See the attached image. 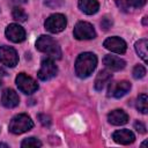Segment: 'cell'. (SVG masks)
<instances>
[{
	"label": "cell",
	"instance_id": "1",
	"mask_svg": "<svg viewBox=\"0 0 148 148\" xmlns=\"http://www.w3.org/2000/svg\"><path fill=\"white\" fill-rule=\"evenodd\" d=\"M97 66V58L91 52L81 53L75 61V73L79 77L86 79L92 74Z\"/></svg>",
	"mask_w": 148,
	"mask_h": 148
},
{
	"label": "cell",
	"instance_id": "2",
	"mask_svg": "<svg viewBox=\"0 0 148 148\" xmlns=\"http://www.w3.org/2000/svg\"><path fill=\"white\" fill-rule=\"evenodd\" d=\"M36 49L43 53H46L51 59L61 58V49L59 46V43L47 35H42L38 37L36 42Z\"/></svg>",
	"mask_w": 148,
	"mask_h": 148
},
{
	"label": "cell",
	"instance_id": "3",
	"mask_svg": "<svg viewBox=\"0 0 148 148\" xmlns=\"http://www.w3.org/2000/svg\"><path fill=\"white\" fill-rule=\"evenodd\" d=\"M32 127H34V123L31 118L25 113H20L12 118L8 130L13 134H22L30 131Z\"/></svg>",
	"mask_w": 148,
	"mask_h": 148
},
{
	"label": "cell",
	"instance_id": "4",
	"mask_svg": "<svg viewBox=\"0 0 148 148\" xmlns=\"http://www.w3.org/2000/svg\"><path fill=\"white\" fill-rule=\"evenodd\" d=\"M44 25L49 32L58 34V32H61L66 28L67 20H66V16L62 14H53L46 18Z\"/></svg>",
	"mask_w": 148,
	"mask_h": 148
},
{
	"label": "cell",
	"instance_id": "5",
	"mask_svg": "<svg viewBox=\"0 0 148 148\" xmlns=\"http://www.w3.org/2000/svg\"><path fill=\"white\" fill-rule=\"evenodd\" d=\"M74 37L79 40H87V39H92L96 37V31L94 27L88 23V22H77L76 25L74 27Z\"/></svg>",
	"mask_w": 148,
	"mask_h": 148
},
{
	"label": "cell",
	"instance_id": "6",
	"mask_svg": "<svg viewBox=\"0 0 148 148\" xmlns=\"http://www.w3.org/2000/svg\"><path fill=\"white\" fill-rule=\"evenodd\" d=\"M58 73V67L57 65L54 64L53 59L51 58H46L42 61L40 64V68L37 73V76L39 80L42 81H47L52 77H54Z\"/></svg>",
	"mask_w": 148,
	"mask_h": 148
},
{
	"label": "cell",
	"instance_id": "7",
	"mask_svg": "<svg viewBox=\"0 0 148 148\" xmlns=\"http://www.w3.org/2000/svg\"><path fill=\"white\" fill-rule=\"evenodd\" d=\"M16 86L17 88L24 92V94H32L35 92L37 89H38V83L29 75H27L25 73H20L17 76H16Z\"/></svg>",
	"mask_w": 148,
	"mask_h": 148
},
{
	"label": "cell",
	"instance_id": "8",
	"mask_svg": "<svg viewBox=\"0 0 148 148\" xmlns=\"http://www.w3.org/2000/svg\"><path fill=\"white\" fill-rule=\"evenodd\" d=\"M0 62L8 67H15L18 62V56L15 49L7 45L0 46Z\"/></svg>",
	"mask_w": 148,
	"mask_h": 148
},
{
	"label": "cell",
	"instance_id": "9",
	"mask_svg": "<svg viewBox=\"0 0 148 148\" xmlns=\"http://www.w3.org/2000/svg\"><path fill=\"white\" fill-rule=\"evenodd\" d=\"M131 89V83L128 81H118V82H113L110 83L109 89H108V96L109 97H114V98H119L123 97L124 95H126Z\"/></svg>",
	"mask_w": 148,
	"mask_h": 148
},
{
	"label": "cell",
	"instance_id": "10",
	"mask_svg": "<svg viewBox=\"0 0 148 148\" xmlns=\"http://www.w3.org/2000/svg\"><path fill=\"white\" fill-rule=\"evenodd\" d=\"M103 46L111 51V52H114V53H119V54H123L126 52V49H127V44L124 39L119 38V37H109L104 40L103 43Z\"/></svg>",
	"mask_w": 148,
	"mask_h": 148
},
{
	"label": "cell",
	"instance_id": "11",
	"mask_svg": "<svg viewBox=\"0 0 148 148\" xmlns=\"http://www.w3.org/2000/svg\"><path fill=\"white\" fill-rule=\"evenodd\" d=\"M5 34H6V37L13 43H21L25 39L24 29L16 23H12V24L7 25Z\"/></svg>",
	"mask_w": 148,
	"mask_h": 148
},
{
	"label": "cell",
	"instance_id": "12",
	"mask_svg": "<svg viewBox=\"0 0 148 148\" xmlns=\"http://www.w3.org/2000/svg\"><path fill=\"white\" fill-rule=\"evenodd\" d=\"M20 103V97L15 92V90L13 89H5L2 95H1V104L5 106V108H8V109H12V108H15Z\"/></svg>",
	"mask_w": 148,
	"mask_h": 148
},
{
	"label": "cell",
	"instance_id": "13",
	"mask_svg": "<svg viewBox=\"0 0 148 148\" xmlns=\"http://www.w3.org/2000/svg\"><path fill=\"white\" fill-rule=\"evenodd\" d=\"M103 64L105 65L106 68H109L110 71H113V72L120 71V69H123V68L126 66L125 60H123V59L119 58V57L111 56V54H106V56L103 58Z\"/></svg>",
	"mask_w": 148,
	"mask_h": 148
},
{
	"label": "cell",
	"instance_id": "14",
	"mask_svg": "<svg viewBox=\"0 0 148 148\" xmlns=\"http://www.w3.org/2000/svg\"><path fill=\"white\" fill-rule=\"evenodd\" d=\"M112 139L120 145H130L135 140V135L130 130H118L112 134Z\"/></svg>",
	"mask_w": 148,
	"mask_h": 148
},
{
	"label": "cell",
	"instance_id": "15",
	"mask_svg": "<svg viewBox=\"0 0 148 148\" xmlns=\"http://www.w3.org/2000/svg\"><path fill=\"white\" fill-rule=\"evenodd\" d=\"M108 120L110 124L114 125V126H120V125H125L128 121V116L124 110H113L108 114Z\"/></svg>",
	"mask_w": 148,
	"mask_h": 148
},
{
	"label": "cell",
	"instance_id": "16",
	"mask_svg": "<svg viewBox=\"0 0 148 148\" xmlns=\"http://www.w3.org/2000/svg\"><path fill=\"white\" fill-rule=\"evenodd\" d=\"M79 8L87 15H92L98 12L99 3L97 0H79Z\"/></svg>",
	"mask_w": 148,
	"mask_h": 148
},
{
	"label": "cell",
	"instance_id": "17",
	"mask_svg": "<svg viewBox=\"0 0 148 148\" xmlns=\"http://www.w3.org/2000/svg\"><path fill=\"white\" fill-rule=\"evenodd\" d=\"M111 79H112L111 72H109V71H106V69L101 71V72L97 74L96 79H95V89L98 90V91L103 90V89L105 88V86L111 81Z\"/></svg>",
	"mask_w": 148,
	"mask_h": 148
},
{
	"label": "cell",
	"instance_id": "18",
	"mask_svg": "<svg viewBox=\"0 0 148 148\" xmlns=\"http://www.w3.org/2000/svg\"><path fill=\"white\" fill-rule=\"evenodd\" d=\"M147 45H148V40L146 38L139 39L135 43V51L145 62L147 61Z\"/></svg>",
	"mask_w": 148,
	"mask_h": 148
},
{
	"label": "cell",
	"instance_id": "19",
	"mask_svg": "<svg viewBox=\"0 0 148 148\" xmlns=\"http://www.w3.org/2000/svg\"><path fill=\"white\" fill-rule=\"evenodd\" d=\"M147 95L146 94H141V95H139V97H138V101H136V109L141 112V113H143V114H146L147 112H148V108H147Z\"/></svg>",
	"mask_w": 148,
	"mask_h": 148
},
{
	"label": "cell",
	"instance_id": "20",
	"mask_svg": "<svg viewBox=\"0 0 148 148\" xmlns=\"http://www.w3.org/2000/svg\"><path fill=\"white\" fill-rule=\"evenodd\" d=\"M12 15H13V18L16 20V21H18V22H24L28 18L27 13L22 8H20V7H14Z\"/></svg>",
	"mask_w": 148,
	"mask_h": 148
},
{
	"label": "cell",
	"instance_id": "21",
	"mask_svg": "<svg viewBox=\"0 0 148 148\" xmlns=\"http://www.w3.org/2000/svg\"><path fill=\"white\" fill-rule=\"evenodd\" d=\"M21 147L23 148H35V147H42V142L36 138H27L22 141Z\"/></svg>",
	"mask_w": 148,
	"mask_h": 148
},
{
	"label": "cell",
	"instance_id": "22",
	"mask_svg": "<svg viewBox=\"0 0 148 148\" xmlns=\"http://www.w3.org/2000/svg\"><path fill=\"white\" fill-rule=\"evenodd\" d=\"M146 75V68L142 65H136L133 68V77L134 79H142Z\"/></svg>",
	"mask_w": 148,
	"mask_h": 148
},
{
	"label": "cell",
	"instance_id": "23",
	"mask_svg": "<svg viewBox=\"0 0 148 148\" xmlns=\"http://www.w3.org/2000/svg\"><path fill=\"white\" fill-rule=\"evenodd\" d=\"M147 0H125L128 8H141L146 5Z\"/></svg>",
	"mask_w": 148,
	"mask_h": 148
},
{
	"label": "cell",
	"instance_id": "24",
	"mask_svg": "<svg viewBox=\"0 0 148 148\" xmlns=\"http://www.w3.org/2000/svg\"><path fill=\"white\" fill-rule=\"evenodd\" d=\"M65 0H44V3L50 8H59L64 5Z\"/></svg>",
	"mask_w": 148,
	"mask_h": 148
},
{
	"label": "cell",
	"instance_id": "25",
	"mask_svg": "<svg viewBox=\"0 0 148 148\" xmlns=\"http://www.w3.org/2000/svg\"><path fill=\"white\" fill-rule=\"evenodd\" d=\"M37 118H38L39 123H40L43 126H50V125H51V117H50V116H47V114H45V113H39V114L37 116Z\"/></svg>",
	"mask_w": 148,
	"mask_h": 148
},
{
	"label": "cell",
	"instance_id": "26",
	"mask_svg": "<svg viewBox=\"0 0 148 148\" xmlns=\"http://www.w3.org/2000/svg\"><path fill=\"white\" fill-rule=\"evenodd\" d=\"M101 25H102V28H103L104 30H108V29H110L111 25H112V20H111L110 17H106V16H105V17L102 18Z\"/></svg>",
	"mask_w": 148,
	"mask_h": 148
},
{
	"label": "cell",
	"instance_id": "27",
	"mask_svg": "<svg viewBox=\"0 0 148 148\" xmlns=\"http://www.w3.org/2000/svg\"><path fill=\"white\" fill-rule=\"evenodd\" d=\"M134 127H135V130L138 131V132H140V133H146V126H145V124L143 123H141V121H135L134 123Z\"/></svg>",
	"mask_w": 148,
	"mask_h": 148
},
{
	"label": "cell",
	"instance_id": "28",
	"mask_svg": "<svg viewBox=\"0 0 148 148\" xmlns=\"http://www.w3.org/2000/svg\"><path fill=\"white\" fill-rule=\"evenodd\" d=\"M116 3H117V6L120 8V10H123V12H128V7H127V5H126V2H125V0H116Z\"/></svg>",
	"mask_w": 148,
	"mask_h": 148
},
{
	"label": "cell",
	"instance_id": "29",
	"mask_svg": "<svg viewBox=\"0 0 148 148\" xmlns=\"http://www.w3.org/2000/svg\"><path fill=\"white\" fill-rule=\"evenodd\" d=\"M6 71L5 69H2V68H0V87L2 86V79H3V76H6Z\"/></svg>",
	"mask_w": 148,
	"mask_h": 148
},
{
	"label": "cell",
	"instance_id": "30",
	"mask_svg": "<svg viewBox=\"0 0 148 148\" xmlns=\"http://www.w3.org/2000/svg\"><path fill=\"white\" fill-rule=\"evenodd\" d=\"M15 2H18V3H24V2H27L28 0H14Z\"/></svg>",
	"mask_w": 148,
	"mask_h": 148
},
{
	"label": "cell",
	"instance_id": "31",
	"mask_svg": "<svg viewBox=\"0 0 148 148\" xmlns=\"http://www.w3.org/2000/svg\"><path fill=\"white\" fill-rule=\"evenodd\" d=\"M143 24H145V25L147 24V16H145V17H143Z\"/></svg>",
	"mask_w": 148,
	"mask_h": 148
},
{
	"label": "cell",
	"instance_id": "32",
	"mask_svg": "<svg viewBox=\"0 0 148 148\" xmlns=\"http://www.w3.org/2000/svg\"><path fill=\"white\" fill-rule=\"evenodd\" d=\"M0 147H8V145H6V143H0Z\"/></svg>",
	"mask_w": 148,
	"mask_h": 148
}]
</instances>
